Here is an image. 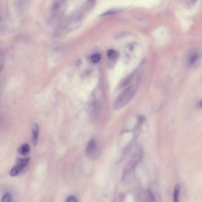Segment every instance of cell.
Returning a JSON list of instances; mask_svg holds the SVG:
<instances>
[{"instance_id":"6","label":"cell","mask_w":202,"mask_h":202,"mask_svg":"<svg viewBox=\"0 0 202 202\" xmlns=\"http://www.w3.org/2000/svg\"><path fill=\"white\" fill-rule=\"evenodd\" d=\"M29 160H30L29 158H24L20 159L18 161L16 166L20 169L21 171H22L23 169L28 164Z\"/></svg>"},{"instance_id":"3","label":"cell","mask_w":202,"mask_h":202,"mask_svg":"<svg viewBox=\"0 0 202 202\" xmlns=\"http://www.w3.org/2000/svg\"><path fill=\"white\" fill-rule=\"evenodd\" d=\"M39 133V126L37 124H34V127L33 128L32 137V141L34 145H36L37 141H38Z\"/></svg>"},{"instance_id":"9","label":"cell","mask_w":202,"mask_h":202,"mask_svg":"<svg viewBox=\"0 0 202 202\" xmlns=\"http://www.w3.org/2000/svg\"><path fill=\"white\" fill-rule=\"evenodd\" d=\"M11 200V194L10 192H6L3 195L1 202H10Z\"/></svg>"},{"instance_id":"7","label":"cell","mask_w":202,"mask_h":202,"mask_svg":"<svg viewBox=\"0 0 202 202\" xmlns=\"http://www.w3.org/2000/svg\"><path fill=\"white\" fill-rule=\"evenodd\" d=\"M29 151H30V147L28 144H26L22 145L19 148V153L23 156L29 153Z\"/></svg>"},{"instance_id":"11","label":"cell","mask_w":202,"mask_h":202,"mask_svg":"<svg viewBox=\"0 0 202 202\" xmlns=\"http://www.w3.org/2000/svg\"><path fill=\"white\" fill-rule=\"evenodd\" d=\"M91 60H92L93 62H94V63H98L100 60L101 56L98 54H95V55H93L91 56Z\"/></svg>"},{"instance_id":"4","label":"cell","mask_w":202,"mask_h":202,"mask_svg":"<svg viewBox=\"0 0 202 202\" xmlns=\"http://www.w3.org/2000/svg\"><path fill=\"white\" fill-rule=\"evenodd\" d=\"M180 184H177L175 186L172 193V202H180Z\"/></svg>"},{"instance_id":"5","label":"cell","mask_w":202,"mask_h":202,"mask_svg":"<svg viewBox=\"0 0 202 202\" xmlns=\"http://www.w3.org/2000/svg\"><path fill=\"white\" fill-rule=\"evenodd\" d=\"M199 58V55L197 52H193L189 55L188 58V64L190 66L194 65Z\"/></svg>"},{"instance_id":"14","label":"cell","mask_w":202,"mask_h":202,"mask_svg":"<svg viewBox=\"0 0 202 202\" xmlns=\"http://www.w3.org/2000/svg\"><path fill=\"white\" fill-rule=\"evenodd\" d=\"M198 0H192V3L193 4H195L197 2Z\"/></svg>"},{"instance_id":"13","label":"cell","mask_w":202,"mask_h":202,"mask_svg":"<svg viewBox=\"0 0 202 202\" xmlns=\"http://www.w3.org/2000/svg\"><path fill=\"white\" fill-rule=\"evenodd\" d=\"M199 106L201 109H202V100H201L200 102H199Z\"/></svg>"},{"instance_id":"1","label":"cell","mask_w":202,"mask_h":202,"mask_svg":"<svg viewBox=\"0 0 202 202\" xmlns=\"http://www.w3.org/2000/svg\"><path fill=\"white\" fill-rule=\"evenodd\" d=\"M136 85H132L126 87L116 98L114 105H113L115 109H120L127 105L133 98L136 93Z\"/></svg>"},{"instance_id":"2","label":"cell","mask_w":202,"mask_h":202,"mask_svg":"<svg viewBox=\"0 0 202 202\" xmlns=\"http://www.w3.org/2000/svg\"><path fill=\"white\" fill-rule=\"evenodd\" d=\"M97 145L96 140L94 139L91 140L88 143L86 148V153L89 156H93L97 152Z\"/></svg>"},{"instance_id":"10","label":"cell","mask_w":202,"mask_h":202,"mask_svg":"<svg viewBox=\"0 0 202 202\" xmlns=\"http://www.w3.org/2000/svg\"><path fill=\"white\" fill-rule=\"evenodd\" d=\"M107 56H108L109 58H110L111 59H116L117 57V53L116 51H115V50H110L107 52Z\"/></svg>"},{"instance_id":"8","label":"cell","mask_w":202,"mask_h":202,"mask_svg":"<svg viewBox=\"0 0 202 202\" xmlns=\"http://www.w3.org/2000/svg\"><path fill=\"white\" fill-rule=\"evenodd\" d=\"M21 171L20 170V169L17 166H16L15 167H14L13 168H12L11 171H10V175L11 176V177H16L17 176Z\"/></svg>"},{"instance_id":"12","label":"cell","mask_w":202,"mask_h":202,"mask_svg":"<svg viewBox=\"0 0 202 202\" xmlns=\"http://www.w3.org/2000/svg\"><path fill=\"white\" fill-rule=\"evenodd\" d=\"M65 202H77V201L76 198H75V197L69 196Z\"/></svg>"}]
</instances>
